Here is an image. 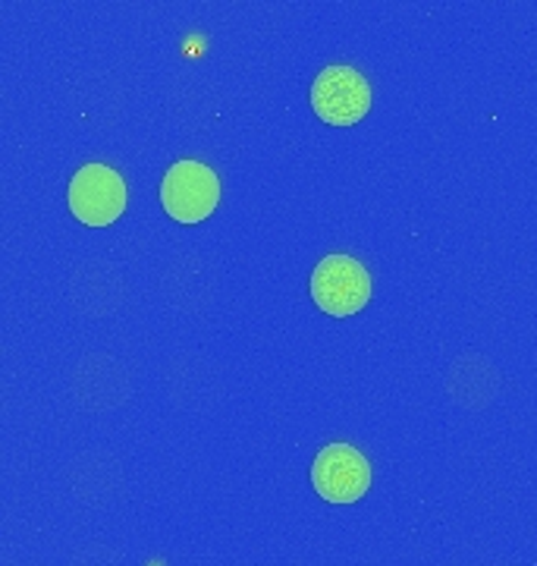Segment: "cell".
Returning a JSON list of instances; mask_svg holds the SVG:
<instances>
[{
  "instance_id": "2",
  "label": "cell",
  "mask_w": 537,
  "mask_h": 566,
  "mask_svg": "<svg viewBox=\"0 0 537 566\" xmlns=\"http://www.w3.org/2000/svg\"><path fill=\"white\" fill-rule=\"evenodd\" d=\"M220 202L218 174L201 161H177L160 180V205L179 223H199Z\"/></svg>"
},
{
  "instance_id": "1",
  "label": "cell",
  "mask_w": 537,
  "mask_h": 566,
  "mask_svg": "<svg viewBox=\"0 0 537 566\" xmlns=\"http://www.w3.org/2000/svg\"><path fill=\"white\" fill-rule=\"evenodd\" d=\"M312 300L327 315H356L371 300V274L352 255H327L312 271Z\"/></svg>"
},
{
  "instance_id": "3",
  "label": "cell",
  "mask_w": 537,
  "mask_h": 566,
  "mask_svg": "<svg viewBox=\"0 0 537 566\" xmlns=\"http://www.w3.org/2000/svg\"><path fill=\"white\" fill-rule=\"evenodd\" d=\"M312 107L330 126H356L371 111V85L352 66H324L312 82Z\"/></svg>"
},
{
  "instance_id": "4",
  "label": "cell",
  "mask_w": 537,
  "mask_h": 566,
  "mask_svg": "<svg viewBox=\"0 0 537 566\" xmlns=\"http://www.w3.org/2000/svg\"><path fill=\"white\" fill-rule=\"evenodd\" d=\"M70 211L88 227H110L126 211V180L110 164H85L70 182Z\"/></svg>"
},
{
  "instance_id": "5",
  "label": "cell",
  "mask_w": 537,
  "mask_h": 566,
  "mask_svg": "<svg viewBox=\"0 0 537 566\" xmlns=\"http://www.w3.org/2000/svg\"><path fill=\"white\" fill-rule=\"evenodd\" d=\"M312 485L330 504H356L371 488V465L349 444H327L315 457Z\"/></svg>"
}]
</instances>
